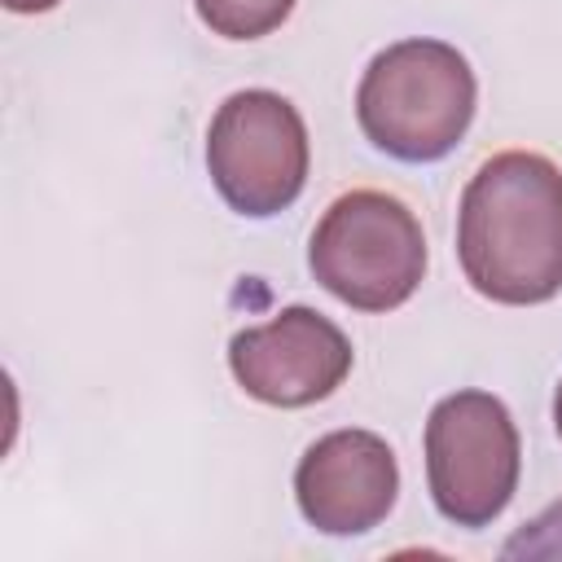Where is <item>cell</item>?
I'll return each mask as SVG.
<instances>
[{"mask_svg": "<svg viewBox=\"0 0 562 562\" xmlns=\"http://www.w3.org/2000/svg\"><path fill=\"white\" fill-rule=\"evenodd\" d=\"M457 259L492 303H549L562 290V171L531 149L492 154L461 193Z\"/></svg>", "mask_w": 562, "mask_h": 562, "instance_id": "cell-1", "label": "cell"}, {"mask_svg": "<svg viewBox=\"0 0 562 562\" xmlns=\"http://www.w3.org/2000/svg\"><path fill=\"white\" fill-rule=\"evenodd\" d=\"M474 70L443 40H400L382 48L360 88V132L400 162H439L457 149L474 119Z\"/></svg>", "mask_w": 562, "mask_h": 562, "instance_id": "cell-2", "label": "cell"}, {"mask_svg": "<svg viewBox=\"0 0 562 562\" xmlns=\"http://www.w3.org/2000/svg\"><path fill=\"white\" fill-rule=\"evenodd\" d=\"M307 268L338 303L391 312L408 303L426 277V233L400 198L351 189L334 198L312 228Z\"/></svg>", "mask_w": 562, "mask_h": 562, "instance_id": "cell-3", "label": "cell"}, {"mask_svg": "<svg viewBox=\"0 0 562 562\" xmlns=\"http://www.w3.org/2000/svg\"><path fill=\"white\" fill-rule=\"evenodd\" d=\"M522 443L509 408L487 391L443 395L426 417V483L457 527H487L518 492Z\"/></svg>", "mask_w": 562, "mask_h": 562, "instance_id": "cell-4", "label": "cell"}, {"mask_svg": "<svg viewBox=\"0 0 562 562\" xmlns=\"http://www.w3.org/2000/svg\"><path fill=\"white\" fill-rule=\"evenodd\" d=\"M303 114L268 88L233 92L206 127V171L220 198L250 220L285 211L307 184Z\"/></svg>", "mask_w": 562, "mask_h": 562, "instance_id": "cell-5", "label": "cell"}, {"mask_svg": "<svg viewBox=\"0 0 562 562\" xmlns=\"http://www.w3.org/2000/svg\"><path fill=\"white\" fill-rule=\"evenodd\" d=\"M228 369L250 400L272 408H303L342 386L351 373V342L329 316L294 303L281 307L268 325L233 334Z\"/></svg>", "mask_w": 562, "mask_h": 562, "instance_id": "cell-6", "label": "cell"}, {"mask_svg": "<svg viewBox=\"0 0 562 562\" xmlns=\"http://www.w3.org/2000/svg\"><path fill=\"white\" fill-rule=\"evenodd\" d=\"M395 492V452L373 430H329L299 457L294 470V501L303 518L325 536L373 531L391 514Z\"/></svg>", "mask_w": 562, "mask_h": 562, "instance_id": "cell-7", "label": "cell"}, {"mask_svg": "<svg viewBox=\"0 0 562 562\" xmlns=\"http://www.w3.org/2000/svg\"><path fill=\"white\" fill-rule=\"evenodd\" d=\"M193 9L224 40H263L294 13V0H193Z\"/></svg>", "mask_w": 562, "mask_h": 562, "instance_id": "cell-8", "label": "cell"}, {"mask_svg": "<svg viewBox=\"0 0 562 562\" xmlns=\"http://www.w3.org/2000/svg\"><path fill=\"white\" fill-rule=\"evenodd\" d=\"M61 0H4V9H13V13H48Z\"/></svg>", "mask_w": 562, "mask_h": 562, "instance_id": "cell-9", "label": "cell"}, {"mask_svg": "<svg viewBox=\"0 0 562 562\" xmlns=\"http://www.w3.org/2000/svg\"><path fill=\"white\" fill-rule=\"evenodd\" d=\"M553 426H558V439H562V382H558V395H553Z\"/></svg>", "mask_w": 562, "mask_h": 562, "instance_id": "cell-10", "label": "cell"}]
</instances>
